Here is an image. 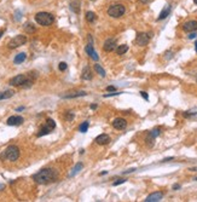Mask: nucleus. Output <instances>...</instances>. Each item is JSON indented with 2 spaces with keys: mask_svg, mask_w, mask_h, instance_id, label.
<instances>
[{
  "mask_svg": "<svg viewBox=\"0 0 197 202\" xmlns=\"http://www.w3.org/2000/svg\"><path fill=\"white\" fill-rule=\"evenodd\" d=\"M121 92H116V91H114L113 93H106V95H104V97L105 98H108V97H113V96H117V95H120Z\"/></svg>",
  "mask_w": 197,
  "mask_h": 202,
  "instance_id": "473e14b6",
  "label": "nucleus"
},
{
  "mask_svg": "<svg viewBox=\"0 0 197 202\" xmlns=\"http://www.w3.org/2000/svg\"><path fill=\"white\" fill-rule=\"evenodd\" d=\"M126 180H127V179H124V178H120V179H117L116 181H114V183H113V185H114V187H116V185L123 184V183H126Z\"/></svg>",
  "mask_w": 197,
  "mask_h": 202,
  "instance_id": "7c9ffc66",
  "label": "nucleus"
},
{
  "mask_svg": "<svg viewBox=\"0 0 197 202\" xmlns=\"http://www.w3.org/2000/svg\"><path fill=\"white\" fill-rule=\"evenodd\" d=\"M13 95H15V92H13L12 90L4 91L3 93H0V101H1V99H7V98H11Z\"/></svg>",
  "mask_w": 197,
  "mask_h": 202,
  "instance_id": "4be33fe9",
  "label": "nucleus"
},
{
  "mask_svg": "<svg viewBox=\"0 0 197 202\" xmlns=\"http://www.w3.org/2000/svg\"><path fill=\"white\" fill-rule=\"evenodd\" d=\"M23 121H24V120H23L22 116H11V118L7 119L6 123H7L9 126H18V125H21Z\"/></svg>",
  "mask_w": 197,
  "mask_h": 202,
  "instance_id": "4468645a",
  "label": "nucleus"
},
{
  "mask_svg": "<svg viewBox=\"0 0 197 202\" xmlns=\"http://www.w3.org/2000/svg\"><path fill=\"white\" fill-rule=\"evenodd\" d=\"M55 128H56V122L53 121L52 119H47L46 122H45V125L40 128V131H39V133H38V137H42V136H45V134L51 133L53 130H55Z\"/></svg>",
  "mask_w": 197,
  "mask_h": 202,
  "instance_id": "39448f33",
  "label": "nucleus"
},
{
  "mask_svg": "<svg viewBox=\"0 0 197 202\" xmlns=\"http://www.w3.org/2000/svg\"><path fill=\"white\" fill-rule=\"evenodd\" d=\"M81 96H86V92L81 91V92H76L74 95H68V96H64V98H75V97H81Z\"/></svg>",
  "mask_w": 197,
  "mask_h": 202,
  "instance_id": "cd10ccee",
  "label": "nucleus"
},
{
  "mask_svg": "<svg viewBox=\"0 0 197 202\" xmlns=\"http://www.w3.org/2000/svg\"><path fill=\"white\" fill-rule=\"evenodd\" d=\"M70 9L73 10L75 13H79L80 12V1L79 0H74V1L70 3Z\"/></svg>",
  "mask_w": 197,
  "mask_h": 202,
  "instance_id": "412c9836",
  "label": "nucleus"
},
{
  "mask_svg": "<svg viewBox=\"0 0 197 202\" xmlns=\"http://www.w3.org/2000/svg\"><path fill=\"white\" fill-rule=\"evenodd\" d=\"M196 36H197V34H196L195 32H191V33L189 34V39H195Z\"/></svg>",
  "mask_w": 197,
  "mask_h": 202,
  "instance_id": "f704fd0d",
  "label": "nucleus"
},
{
  "mask_svg": "<svg viewBox=\"0 0 197 202\" xmlns=\"http://www.w3.org/2000/svg\"><path fill=\"white\" fill-rule=\"evenodd\" d=\"M124 12H126V7L122 4H115V5L109 6L108 9V15L113 18H120L124 15Z\"/></svg>",
  "mask_w": 197,
  "mask_h": 202,
  "instance_id": "20e7f679",
  "label": "nucleus"
},
{
  "mask_svg": "<svg viewBox=\"0 0 197 202\" xmlns=\"http://www.w3.org/2000/svg\"><path fill=\"white\" fill-rule=\"evenodd\" d=\"M4 34V30H0V38H1V35Z\"/></svg>",
  "mask_w": 197,
  "mask_h": 202,
  "instance_id": "a18cd8bd",
  "label": "nucleus"
},
{
  "mask_svg": "<svg viewBox=\"0 0 197 202\" xmlns=\"http://www.w3.org/2000/svg\"><path fill=\"white\" fill-rule=\"evenodd\" d=\"M81 78H82L83 80H91V79H92V71H91V68H89L88 65H86V67L82 69Z\"/></svg>",
  "mask_w": 197,
  "mask_h": 202,
  "instance_id": "f3484780",
  "label": "nucleus"
},
{
  "mask_svg": "<svg viewBox=\"0 0 197 202\" xmlns=\"http://www.w3.org/2000/svg\"><path fill=\"white\" fill-rule=\"evenodd\" d=\"M183 29H184V32H187V33L197 30V21H187V22H185L183 24Z\"/></svg>",
  "mask_w": 197,
  "mask_h": 202,
  "instance_id": "f8f14e48",
  "label": "nucleus"
},
{
  "mask_svg": "<svg viewBox=\"0 0 197 202\" xmlns=\"http://www.w3.org/2000/svg\"><path fill=\"white\" fill-rule=\"evenodd\" d=\"M160 133H161V130H160V128H155V130H152V131L149 133V136H148V142L152 145L154 139H155L156 137H158V136H160Z\"/></svg>",
  "mask_w": 197,
  "mask_h": 202,
  "instance_id": "a211bd4d",
  "label": "nucleus"
},
{
  "mask_svg": "<svg viewBox=\"0 0 197 202\" xmlns=\"http://www.w3.org/2000/svg\"><path fill=\"white\" fill-rule=\"evenodd\" d=\"M58 68H59V70H61V71H64V70H67L68 65H67V63H65V62H61V63H59V65H58Z\"/></svg>",
  "mask_w": 197,
  "mask_h": 202,
  "instance_id": "2f4dec72",
  "label": "nucleus"
},
{
  "mask_svg": "<svg viewBox=\"0 0 197 202\" xmlns=\"http://www.w3.org/2000/svg\"><path fill=\"white\" fill-rule=\"evenodd\" d=\"M140 96L144 98L145 101H149V96H148V93L146 92H144V91H140Z\"/></svg>",
  "mask_w": 197,
  "mask_h": 202,
  "instance_id": "72a5a7b5",
  "label": "nucleus"
},
{
  "mask_svg": "<svg viewBox=\"0 0 197 202\" xmlns=\"http://www.w3.org/2000/svg\"><path fill=\"white\" fill-rule=\"evenodd\" d=\"M26 43H27V36L20 34V35H16L15 38H12V39L10 40L9 47H10V48H16V47H20V46L24 45Z\"/></svg>",
  "mask_w": 197,
  "mask_h": 202,
  "instance_id": "423d86ee",
  "label": "nucleus"
},
{
  "mask_svg": "<svg viewBox=\"0 0 197 202\" xmlns=\"http://www.w3.org/2000/svg\"><path fill=\"white\" fill-rule=\"evenodd\" d=\"M139 1H140V3H143V4H146V3H149V1H150V0H139Z\"/></svg>",
  "mask_w": 197,
  "mask_h": 202,
  "instance_id": "a19ab883",
  "label": "nucleus"
},
{
  "mask_svg": "<svg viewBox=\"0 0 197 202\" xmlns=\"http://www.w3.org/2000/svg\"><path fill=\"white\" fill-rule=\"evenodd\" d=\"M113 127L115 130H124V128L127 127V121L122 119V118H116L114 121H113Z\"/></svg>",
  "mask_w": 197,
  "mask_h": 202,
  "instance_id": "6e6552de",
  "label": "nucleus"
},
{
  "mask_svg": "<svg viewBox=\"0 0 197 202\" xmlns=\"http://www.w3.org/2000/svg\"><path fill=\"white\" fill-rule=\"evenodd\" d=\"M57 178H58V172L53 168H44L33 176V179L38 184H50V183L57 180Z\"/></svg>",
  "mask_w": 197,
  "mask_h": 202,
  "instance_id": "f257e3e1",
  "label": "nucleus"
},
{
  "mask_svg": "<svg viewBox=\"0 0 197 202\" xmlns=\"http://www.w3.org/2000/svg\"><path fill=\"white\" fill-rule=\"evenodd\" d=\"M106 91H110V92H114V91H116V87H115V86H108V87H106Z\"/></svg>",
  "mask_w": 197,
  "mask_h": 202,
  "instance_id": "c9c22d12",
  "label": "nucleus"
},
{
  "mask_svg": "<svg viewBox=\"0 0 197 202\" xmlns=\"http://www.w3.org/2000/svg\"><path fill=\"white\" fill-rule=\"evenodd\" d=\"M26 58H27V54L26 53H18V54H16V57H15V59H13V63L15 64H21L22 62H24L26 61Z\"/></svg>",
  "mask_w": 197,
  "mask_h": 202,
  "instance_id": "6ab92c4d",
  "label": "nucleus"
},
{
  "mask_svg": "<svg viewBox=\"0 0 197 202\" xmlns=\"http://www.w3.org/2000/svg\"><path fill=\"white\" fill-rule=\"evenodd\" d=\"M162 197H163V192L156 191V192L150 194V195L145 198V202H158V201L162 200Z\"/></svg>",
  "mask_w": 197,
  "mask_h": 202,
  "instance_id": "9b49d317",
  "label": "nucleus"
},
{
  "mask_svg": "<svg viewBox=\"0 0 197 202\" xmlns=\"http://www.w3.org/2000/svg\"><path fill=\"white\" fill-rule=\"evenodd\" d=\"M74 119V113L73 112H67V114H65V120L67 121H71Z\"/></svg>",
  "mask_w": 197,
  "mask_h": 202,
  "instance_id": "c756f323",
  "label": "nucleus"
},
{
  "mask_svg": "<svg viewBox=\"0 0 197 202\" xmlns=\"http://www.w3.org/2000/svg\"><path fill=\"white\" fill-rule=\"evenodd\" d=\"M150 38H151V35L148 34V33H138L134 43L138 46H146L149 44V41H150Z\"/></svg>",
  "mask_w": 197,
  "mask_h": 202,
  "instance_id": "0eeeda50",
  "label": "nucleus"
},
{
  "mask_svg": "<svg viewBox=\"0 0 197 202\" xmlns=\"http://www.w3.org/2000/svg\"><path fill=\"white\" fill-rule=\"evenodd\" d=\"M189 171H190V172H197V166H195V167H190V168H189Z\"/></svg>",
  "mask_w": 197,
  "mask_h": 202,
  "instance_id": "58836bf2",
  "label": "nucleus"
},
{
  "mask_svg": "<svg viewBox=\"0 0 197 202\" xmlns=\"http://www.w3.org/2000/svg\"><path fill=\"white\" fill-rule=\"evenodd\" d=\"M27 79H28V78H27L26 75H23V74L16 75L15 78H12V79L10 80V85H12V86H22Z\"/></svg>",
  "mask_w": 197,
  "mask_h": 202,
  "instance_id": "1a4fd4ad",
  "label": "nucleus"
},
{
  "mask_svg": "<svg viewBox=\"0 0 197 202\" xmlns=\"http://www.w3.org/2000/svg\"><path fill=\"white\" fill-rule=\"evenodd\" d=\"M91 109H97V104H91Z\"/></svg>",
  "mask_w": 197,
  "mask_h": 202,
  "instance_id": "79ce46f5",
  "label": "nucleus"
},
{
  "mask_svg": "<svg viewBox=\"0 0 197 202\" xmlns=\"http://www.w3.org/2000/svg\"><path fill=\"white\" fill-rule=\"evenodd\" d=\"M128 51V45H120L117 48H116V53L117 54H123Z\"/></svg>",
  "mask_w": 197,
  "mask_h": 202,
  "instance_id": "b1692460",
  "label": "nucleus"
},
{
  "mask_svg": "<svg viewBox=\"0 0 197 202\" xmlns=\"http://www.w3.org/2000/svg\"><path fill=\"white\" fill-rule=\"evenodd\" d=\"M171 10H172V6H171V5H167L162 11H161L160 16L157 17V21H162V20H165V18H167V17L169 16V13H171Z\"/></svg>",
  "mask_w": 197,
  "mask_h": 202,
  "instance_id": "dca6fc26",
  "label": "nucleus"
},
{
  "mask_svg": "<svg viewBox=\"0 0 197 202\" xmlns=\"http://www.w3.org/2000/svg\"><path fill=\"white\" fill-rule=\"evenodd\" d=\"M94 70L98 73V74H99L100 76H103V78L105 76V70H104V69H103L99 64H94Z\"/></svg>",
  "mask_w": 197,
  "mask_h": 202,
  "instance_id": "a878e982",
  "label": "nucleus"
},
{
  "mask_svg": "<svg viewBox=\"0 0 197 202\" xmlns=\"http://www.w3.org/2000/svg\"><path fill=\"white\" fill-rule=\"evenodd\" d=\"M82 167H83V165L81 163V162H78L76 165H75V167L73 168V171H71V173H70V177H74V176H76L81 170H82Z\"/></svg>",
  "mask_w": 197,
  "mask_h": 202,
  "instance_id": "5701e85b",
  "label": "nucleus"
},
{
  "mask_svg": "<svg viewBox=\"0 0 197 202\" xmlns=\"http://www.w3.org/2000/svg\"><path fill=\"white\" fill-rule=\"evenodd\" d=\"M94 142H96L98 145H106V144L110 143V137H109L108 134H105V133H102V134H99V136L96 138Z\"/></svg>",
  "mask_w": 197,
  "mask_h": 202,
  "instance_id": "ddd939ff",
  "label": "nucleus"
},
{
  "mask_svg": "<svg viewBox=\"0 0 197 202\" xmlns=\"http://www.w3.org/2000/svg\"><path fill=\"white\" fill-rule=\"evenodd\" d=\"M18 157H20V149H18V146H16V145L7 146L4 150V153L1 154V160H7L11 162L17 161Z\"/></svg>",
  "mask_w": 197,
  "mask_h": 202,
  "instance_id": "f03ea898",
  "label": "nucleus"
},
{
  "mask_svg": "<svg viewBox=\"0 0 197 202\" xmlns=\"http://www.w3.org/2000/svg\"><path fill=\"white\" fill-rule=\"evenodd\" d=\"M195 48H196V52H197V41H195Z\"/></svg>",
  "mask_w": 197,
  "mask_h": 202,
  "instance_id": "c03bdc74",
  "label": "nucleus"
},
{
  "mask_svg": "<svg viewBox=\"0 0 197 202\" xmlns=\"http://www.w3.org/2000/svg\"><path fill=\"white\" fill-rule=\"evenodd\" d=\"M35 22L40 26L47 27L55 22V16L50 12H38L35 15Z\"/></svg>",
  "mask_w": 197,
  "mask_h": 202,
  "instance_id": "7ed1b4c3",
  "label": "nucleus"
},
{
  "mask_svg": "<svg viewBox=\"0 0 197 202\" xmlns=\"http://www.w3.org/2000/svg\"><path fill=\"white\" fill-rule=\"evenodd\" d=\"M24 29H26L28 33H33V32H35V27H34L33 24H30V23L26 24V26H24Z\"/></svg>",
  "mask_w": 197,
  "mask_h": 202,
  "instance_id": "c85d7f7f",
  "label": "nucleus"
},
{
  "mask_svg": "<svg viewBox=\"0 0 197 202\" xmlns=\"http://www.w3.org/2000/svg\"><path fill=\"white\" fill-rule=\"evenodd\" d=\"M85 50H86V52L89 54V57H91L93 61H98L99 59V57H98V54L96 53V51L93 50V45H89V44H87V46L85 47Z\"/></svg>",
  "mask_w": 197,
  "mask_h": 202,
  "instance_id": "2eb2a0df",
  "label": "nucleus"
},
{
  "mask_svg": "<svg viewBox=\"0 0 197 202\" xmlns=\"http://www.w3.org/2000/svg\"><path fill=\"white\" fill-rule=\"evenodd\" d=\"M103 48L105 52H111L116 48V40L115 39H108L105 40L104 45H103Z\"/></svg>",
  "mask_w": 197,
  "mask_h": 202,
  "instance_id": "9d476101",
  "label": "nucleus"
},
{
  "mask_svg": "<svg viewBox=\"0 0 197 202\" xmlns=\"http://www.w3.org/2000/svg\"><path fill=\"white\" fill-rule=\"evenodd\" d=\"M106 173H108L106 171H103V172H100V173H99V176H104V174H106Z\"/></svg>",
  "mask_w": 197,
  "mask_h": 202,
  "instance_id": "37998d69",
  "label": "nucleus"
},
{
  "mask_svg": "<svg viewBox=\"0 0 197 202\" xmlns=\"http://www.w3.org/2000/svg\"><path fill=\"white\" fill-rule=\"evenodd\" d=\"M172 160H174V157H167V159H163L162 162H168V161H172Z\"/></svg>",
  "mask_w": 197,
  "mask_h": 202,
  "instance_id": "4c0bfd02",
  "label": "nucleus"
},
{
  "mask_svg": "<svg viewBox=\"0 0 197 202\" xmlns=\"http://www.w3.org/2000/svg\"><path fill=\"white\" fill-rule=\"evenodd\" d=\"M88 126H89L88 121H85L83 123H81V125H80V127H79V130H80V132H82V133L87 132V130H88Z\"/></svg>",
  "mask_w": 197,
  "mask_h": 202,
  "instance_id": "bb28decb",
  "label": "nucleus"
},
{
  "mask_svg": "<svg viewBox=\"0 0 197 202\" xmlns=\"http://www.w3.org/2000/svg\"><path fill=\"white\" fill-rule=\"evenodd\" d=\"M178 189H180V184H174L173 185V190H178Z\"/></svg>",
  "mask_w": 197,
  "mask_h": 202,
  "instance_id": "e433bc0d",
  "label": "nucleus"
},
{
  "mask_svg": "<svg viewBox=\"0 0 197 202\" xmlns=\"http://www.w3.org/2000/svg\"><path fill=\"white\" fill-rule=\"evenodd\" d=\"M193 3H195V4L197 5V0H193Z\"/></svg>",
  "mask_w": 197,
  "mask_h": 202,
  "instance_id": "49530a36",
  "label": "nucleus"
},
{
  "mask_svg": "<svg viewBox=\"0 0 197 202\" xmlns=\"http://www.w3.org/2000/svg\"><path fill=\"white\" fill-rule=\"evenodd\" d=\"M185 118H192V116H197V109H192V110H189V112H185L183 114Z\"/></svg>",
  "mask_w": 197,
  "mask_h": 202,
  "instance_id": "393cba45",
  "label": "nucleus"
},
{
  "mask_svg": "<svg viewBox=\"0 0 197 202\" xmlns=\"http://www.w3.org/2000/svg\"><path fill=\"white\" fill-rule=\"evenodd\" d=\"M85 18H86V21H87V22L93 23V22L97 20V15H96L94 12H92V11H87V12H86Z\"/></svg>",
  "mask_w": 197,
  "mask_h": 202,
  "instance_id": "aec40b11",
  "label": "nucleus"
},
{
  "mask_svg": "<svg viewBox=\"0 0 197 202\" xmlns=\"http://www.w3.org/2000/svg\"><path fill=\"white\" fill-rule=\"evenodd\" d=\"M134 171H135V168H131V170H127V171H124L123 173H124V174H127V173H131V172H134Z\"/></svg>",
  "mask_w": 197,
  "mask_h": 202,
  "instance_id": "ea45409f",
  "label": "nucleus"
}]
</instances>
